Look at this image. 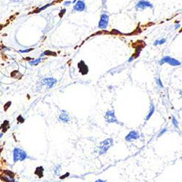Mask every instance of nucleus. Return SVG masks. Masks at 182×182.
<instances>
[{
	"label": "nucleus",
	"instance_id": "2eb2a0df",
	"mask_svg": "<svg viewBox=\"0 0 182 182\" xmlns=\"http://www.w3.org/2000/svg\"><path fill=\"white\" fill-rule=\"evenodd\" d=\"M42 60H43V58H37V59H33L32 60H31V61L29 62V65L31 66H37L38 64H39V63H41V62H42Z\"/></svg>",
	"mask_w": 182,
	"mask_h": 182
},
{
	"label": "nucleus",
	"instance_id": "4be33fe9",
	"mask_svg": "<svg viewBox=\"0 0 182 182\" xmlns=\"http://www.w3.org/2000/svg\"><path fill=\"white\" fill-rule=\"evenodd\" d=\"M156 82H157V85H159V87H161V88H163V83H162V82H161V80H160V78H159V77H158V78L157 79Z\"/></svg>",
	"mask_w": 182,
	"mask_h": 182
},
{
	"label": "nucleus",
	"instance_id": "a211bd4d",
	"mask_svg": "<svg viewBox=\"0 0 182 182\" xmlns=\"http://www.w3.org/2000/svg\"><path fill=\"white\" fill-rule=\"evenodd\" d=\"M51 5H52V4H47V5H45V6L42 7L41 8H39V9H37V10H35V11H34V13H39V12L43 11V10H44L45 9H47V7H48L51 6Z\"/></svg>",
	"mask_w": 182,
	"mask_h": 182
},
{
	"label": "nucleus",
	"instance_id": "a878e982",
	"mask_svg": "<svg viewBox=\"0 0 182 182\" xmlns=\"http://www.w3.org/2000/svg\"><path fill=\"white\" fill-rule=\"evenodd\" d=\"M67 176H69V173H66L65 175H64V176H63V177H60V179H65V178L67 177Z\"/></svg>",
	"mask_w": 182,
	"mask_h": 182
},
{
	"label": "nucleus",
	"instance_id": "c85d7f7f",
	"mask_svg": "<svg viewBox=\"0 0 182 182\" xmlns=\"http://www.w3.org/2000/svg\"><path fill=\"white\" fill-rule=\"evenodd\" d=\"M3 135H4V133H1V134H0V139L3 137Z\"/></svg>",
	"mask_w": 182,
	"mask_h": 182
},
{
	"label": "nucleus",
	"instance_id": "f03ea898",
	"mask_svg": "<svg viewBox=\"0 0 182 182\" xmlns=\"http://www.w3.org/2000/svg\"><path fill=\"white\" fill-rule=\"evenodd\" d=\"M114 141L112 138H106L104 141H103L101 143H100L99 148H98V153L99 155H102L106 154L108 150L112 146Z\"/></svg>",
	"mask_w": 182,
	"mask_h": 182
},
{
	"label": "nucleus",
	"instance_id": "f3484780",
	"mask_svg": "<svg viewBox=\"0 0 182 182\" xmlns=\"http://www.w3.org/2000/svg\"><path fill=\"white\" fill-rule=\"evenodd\" d=\"M60 173V165H57L55 166V167L54 168V174L55 176H59Z\"/></svg>",
	"mask_w": 182,
	"mask_h": 182
},
{
	"label": "nucleus",
	"instance_id": "bb28decb",
	"mask_svg": "<svg viewBox=\"0 0 182 182\" xmlns=\"http://www.w3.org/2000/svg\"><path fill=\"white\" fill-rule=\"evenodd\" d=\"M94 182H107L106 180H102V179H98Z\"/></svg>",
	"mask_w": 182,
	"mask_h": 182
},
{
	"label": "nucleus",
	"instance_id": "f257e3e1",
	"mask_svg": "<svg viewBox=\"0 0 182 182\" xmlns=\"http://www.w3.org/2000/svg\"><path fill=\"white\" fill-rule=\"evenodd\" d=\"M13 162L17 163L19 161H24L25 159L29 157L27 153L23 149L18 147H15L13 151Z\"/></svg>",
	"mask_w": 182,
	"mask_h": 182
},
{
	"label": "nucleus",
	"instance_id": "cd10ccee",
	"mask_svg": "<svg viewBox=\"0 0 182 182\" xmlns=\"http://www.w3.org/2000/svg\"><path fill=\"white\" fill-rule=\"evenodd\" d=\"M6 125H7V127H9L8 122H7V124H6ZM3 125H5V122H4V123H3ZM4 130H4V132H6V131H7V128H5H5H4Z\"/></svg>",
	"mask_w": 182,
	"mask_h": 182
},
{
	"label": "nucleus",
	"instance_id": "9b49d317",
	"mask_svg": "<svg viewBox=\"0 0 182 182\" xmlns=\"http://www.w3.org/2000/svg\"><path fill=\"white\" fill-rule=\"evenodd\" d=\"M42 82L46 85L48 88H52L54 85L57 83V80L52 77H50V78H45L42 80Z\"/></svg>",
	"mask_w": 182,
	"mask_h": 182
},
{
	"label": "nucleus",
	"instance_id": "4468645a",
	"mask_svg": "<svg viewBox=\"0 0 182 182\" xmlns=\"http://www.w3.org/2000/svg\"><path fill=\"white\" fill-rule=\"evenodd\" d=\"M155 106L153 105V104H151V106H150V109H149V112L148 114H147V116H146V120H149L150 118H151V116L153 115V114H154V112H155Z\"/></svg>",
	"mask_w": 182,
	"mask_h": 182
},
{
	"label": "nucleus",
	"instance_id": "ddd939ff",
	"mask_svg": "<svg viewBox=\"0 0 182 182\" xmlns=\"http://www.w3.org/2000/svg\"><path fill=\"white\" fill-rule=\"evenodd\" d=\"M35 174L39 178H42L44 176V168L43 167L40 166V167H37L36 168V171H35Z\"/></svg>",
	"mask_w": 182,
	"mask_h": 182
},
{
	"label": "nucleus",
	"instance_id": "6e6552de",
	"mask_svg": "<svg viewBox=\"0 0 182 182\" xmlns=\"http://www.w3.org/2000/svg\"><path fill=\"white\" fill-rule=\"evenodd\" d=\"M140 137V134L136 130H131V131L125 136V140L128 142H131L132 141L138 139Z\"/></svg>",
	"mask_w": 182,
	"mask_h": 182
},
{
	"label": "nucleus",
	"instance_id": "5701e85b",
	"mask_svg": "<svg viewBox=\"0 0 182 182\" xmlns=\"http://www.w3.org/2000/svg\"><path fill=\"white\" fill-rule=\"evenodd\" d=\"M166 131H167V128L163 129V130H162L160 132H159V134H158V136H157L158 138H159V137H160V136H163V134H164Z\"/></svg>",
	"mask_w": 182,
	"mask_h": 182
},
{
	"label": "nucleus",
	"instance_id": "b1692460",
	"mask_svg": "<svg viewBox=\"0 0 182 182\" xmlns=\"http://www.w3.org/2000/svg\"><path fill=\"white\" fill-rule=\"evenodd\" d=\"M65 12H66V9H64V10H61V11H60V15H60V18H61V17H62V15H64V13H65Z\"/></svg>",
	"mask_w": 182,
	"mask_h": 182
},
{
	"label": "nucleus",
	"instance_id": "423d86ee",
	"mask_svg": "<svg viewBox=\"0 0 182 182\" xmlns=\"http://www.w3.org/2000/svg\"><path fill=\"white\" fill-rule=\"evenodd\" d=\"M154 6L150 2L147 0H140L139 2L136 5V8L137 10H144L146 8L153 9Z\"/></svg>",
	"mask_w": 182,
	"mask_h": 182
},
{
	"label": "nucleus",
	"instance_id": "0eeeda50",
	"mask_svg": "<svg viewBox=\"0 0 182 182\" xmlns=\"http://www.w3.org/2000/svg\"><path fill=\"white\" fill-rule=\"evenodd\" d=\"M109 21V15H106V14H102V15H101L99 23H98V28L101 29H106V28L108 27Z\"/></svg>",
	"mask_w": 182,
	"mask_h": 182
},
{
	"label": "nucleus",
	"instance_id": "20e7f679",
	"mask_svg": "<svg viewBox=\"0 0 182 182\" xmlns=\"http://www.w3.org/2000/svg\"><path fill=\"white\" fill-rule=\"evenodd\" d=\"M0 179L5 182H15V174L11 171L5 170L0 175Z\"/></svg>",
	"mask_w": 182,
	"mask_h": 182
},
{
	"label": "nucleus",
	"instance_id": "393cba45",
	"mask_svg": "<svg viewBox=\"0 0 182 182\" xmlns=\"http://www.w3.org/2000/svg\"><path fill=\"white\" fill-rule=\"evenodd\" d=\"M72 4V2H70V1H67V2H65L64 3V5H65V6H67V5H70Z\"/></svg>",
	"mask_w": 182,
	"mask_h": 182
},
{
	"label": "nucleus",
	"instance_id": "7ed1b4c3",
	"mask_svg": "<svg viewBox=\"0 0 182 182\" xmlns=\"http://www.w3.org/2000/svg\"><path fill=\"white\" fill-rule=\"evenodd\" d=\"M104 117H105V120L107 123H115L117 125H122V123H120L117 120L114 110L107 111Z\"/></svg>",
	"mask_w": 182,
	"mask_h": 182
},
{
	"label": "nucleus",
	"instance_id": "dca6fc26",
	"mask_svg": "<svg viewBox=\"0 0 182 182\" xmlns=\"http://www.w3.org/2000/svg\"><path fill=\"white\" fill-rule=\"evenodd\" d=\"M44 55H53V56H56V55H57V54L54 52H51L50 50H46L45 52H43V53L41 54L40 56H39V58L43 57Z\"/></svg>",
	"mask_w": 182,
	"mask_h": 182
},
{
	"label": "nucleus",
	"instance_id": "1a4fd4ad",
	"mask_svg": "<svg viewBox=\"0 0 182 182\" xmlns=\"http://www.w3.org/2000/svg\"><path fill=\"white\" fill-rule=\"evenodd\" d=\"M78 68H79V71H80V73L82 75H85L88 73L89 72V68L87 66V64H85L84 60H80L78 63Z\"/></svg>",
	"mask_w": 182,
	"mask_h": 182
},
{
	"label": "nucleus",
	"instance_id": "6ab92c4d",
	"mask_svg": "<svg viewBox=\"0 0 182 182\" xmlns=\"http://www.w3.org/2000/svg\"><path fill=\"white\" fill-rule=\"evenodd\" d=\"M166 42V39H162L160 40H156L154 43V45H163Z\"/></svg>",
	"mask_w": 182,
	"mask_h": 182
},
{
	"label": "nucleus",
	"instance_id": "412c9836",
	"mask_svg": "<svg viewBox=\"0 0 182 182\" xmlns=\"http://www.w3.org/2000/svg\"><path fill=\"white\" fill-rule=\"evenodd\" d=\"M34 48H29V49H26V50H20L19 52L21 53H26V52H29L31 50H33Z\"/></svg>",
	"mask_w": 182,
	"mask_h": 182
},
{
	"label": "nucleus",
	"instance_id": "9d476101",
	"mask_svg": "<svg viewBox=\"0 0 182 182\" xmlns=\"http://www.w3.org/2000/svg\"><path fill=\"white\" fill-rule=\"evenodd\" d=\"M73 10L76 12L85 11L86 10V5H85V3L83 1L79 0V1L76 2V5L74 6Z\"/></svg>",
	"mask_w": 182,
	"mask_h": 182
},
{
	"label": "nucleus",
	"instance_id": "f8f14e48",
	"mask_svg": "<svg viewBox=\"0 0 182 182\" xmlns=\"http://www.w3.org/2000/svg\"><path fill=\"white\" fill-rule=\"evenodd\" d=\"M59 119H60V120L61 121V122H64V123H67V122H68L70 120L69 116H68V114L65 112L62 113V114H60V116H59Z\"/></svg>",
	"mask_w": 182,
	"mask_h": 182
},
{
	"label": "nucleus",
	"instance_id": "39448f33",
	"mask_svg": "<svg viewBox=\"0 0 182 182\" xmlns=\"http://www.w3.org/2000/svg\"><path fill=\"white\" fill-rule=\"evenodd\" d=\"M165 63L170 64L172 66H178L181 65V63L179 60H176L175 58H173L170 57V56H165L164 58H163L159 61V64L160 66L163 65Z\"/></svg>",
	"mask_w": 182,
	"mask_h": 182
},
{
	"label": "nucleus",
	"instance_id": "aec40b11",
	"mask_svg": "<svg viewBox=\"0 0 182 182\" xmlns=\"http://www.w3.org/2000/svg\"><path fill=\"white\" fill-rule=\"evenodd\" d=\"M172 121H173V125L175 126V127L176 128L179 127V122H178V121H177V120L176 119V117H172Z\"/></svg>",
	"mask_w": 182,
	"mask_h": 182
},
{
	"label": "nucleus",
	"instance_id": "c756f323",
	"mask_svg": "<svg viewBox=\"0 0 182 182\" xmlns=\"http://www.w3.org/2000/svg\"><path fill=\"white\" fill-rule=\"evenodd\" d=\"M15 182H19V181H15Z\"/></svg>",
	"mask_w": 182,
	"mask_h": 182
}]
</instances>
